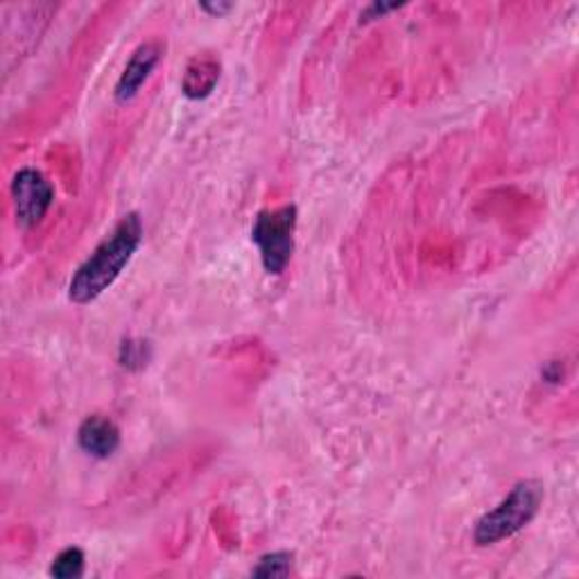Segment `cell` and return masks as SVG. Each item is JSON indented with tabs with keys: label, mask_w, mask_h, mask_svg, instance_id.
Segmentation results:
<instances>
[{
	"label": "cell",
	"mask_w": 579,
	"mask_h": 579,
	"mask_svg": "<svg viewBox=\"0 0 579 579\" xmlns=\"http://www.w3.org/2000/svg\"><path fill=\"white\" fill-rule=\"evenodd\" d=\"M143 241V220L139 213L123 216L116 227L102 238V243L91 256L78 267L71 283H68V299L78 305H86L105 294L123 275Z\"/></svg>",
	"instance_id": "obj_1"
},
{
	"label": "cell",
	"mask_w": 579,
	"mask_h": 579,
	"mask_svg": "<svg viewBox=\"0 0 579 579\" xmlns=\"http://www.w3.org/2000/svg\"><path fill=\"white\" fill-rule=\"evenodd\" d=\"M543 502V485L536 480L519 483L509 496L487 512L473 530V541L478 546H494V543L514 536L539 514Z\"/></svg>",
	"instance_id": "obj_2"
},
{
	"label": "cell",
	"mask_w": 579,
	"mask_h": 579,
	"mask_svg": "<svg viewBox=\"0 0 579 579\" xmlns=\"http://www.w3.org/2000/svg\"><path fill=\"white\" fill-rule=\"evenodd\" d=\"M297 207L286 204L279 209L260 211L252 227V243L258 247L267 275H283L294 254Z\"/></svg>",
	"instance_id": "obj_3"
},
{
	"label": "cell",
	"mask_w": 579,
	"mask_h": 579,
	"mask_svg": "<svg viewBox=\"0 0 579 579\" xmlns=\"http://www.w3.org/2000/svg\"><path fill=\"white\" fill-rule=\"evenodd\" d=\"M55 188L44 177V173L34 167H23L12 180V201L14 216L23 229L37 227L53 207Z\"/></svg>",
	"instance_id": "obj_4"
},
{
	"label": "cell",
	"mask_w": 579,
	"mask_h": 579,
	"mask_svg": "<svg viewBox=\"0 0 579 579\" xmlns=\"http://www.w3.org/2000/svg\"><path fill=\"white\" fill-rule=\"evenodd\" d=\"M161 53H163V48L159 42H148V44L134 50V55L129 57V61L125 66L123 76L118 78V84L114 91L116 102H120V105H127V102H131L136 95H139L141 86L148 82V78L157 68Z\"/></svg>",
	"instance_id": "obj_5"
},
{
	"label": "cell",
	"mask_w": 579,
	"mask_h": 579,
	"mask_svg": "<svg viewBox=\"0 0 579 579\" xmlns=\"http://www.w3.org/2000/svg\"><path fill=\"white\" fill-rule=\"evenodd\" d=\"M78 444L86 455L95 460H107L120 447V430L109 417L93 415L82 421L78 430Z\"/></svg>",
	"instance_id": "obj_6"
},
{
	"label": "cell",
	"mask_w": 579,
	"mask_h": 579,
	"mask_svg": "<svg viewBox=\"0 0 579 579\" xmlns=\"http://www.w3.org/2000/svg\"><path fill=\"white\" fill-rule=\"evenodd\" d=\"M220 80V61L211 55H199L190 59L182 80V91L190 100L209 97Z\"/></svg>",
	"instance_id": "obj_7"
},
{
	"label": "cell",
	"mask_w": 579,
	"mask_h": 579,
	"mask_svg": "<svg viewBox=\"0 0 579 579\" xmlns=\"http://www.w3.org/2000/svg\"><path fill=\"white\" fill-rule=\"evenodd\" d=\"M84 572V553L80 548H66L61 551L50 566V575L59 579H73Z\"/></svg>",
	"instance_id": "obj_8"
},
{
	"label": "cell",
	"mask_w": 579,
	"mask_h": 579,
	"mask_svg": "<svg viewBox=\"0 0 579 579\" xmlns=\"http://www.w3.org/2000/svg\"><path fill=\"white\" fill-rule=\"evenodd\" d=\"M152 358V351H150V345L143 343V339H125V343L120 345V354H118V362L125 367V369H131V371H139L143 369Z\"/></svg>",
	"instance_id": "obj_9"
},
{
	"label": "cell",
	"mask_w": 579,
	"mask_h": 579,
	"mask_svg": "<svg viewBox=\"0 0 579 579\" xmlns=\"http://www.w3.org/2000/svg\"><path fill=\"white\" fill-rule=\"evenodd\" d=\"M294 566L292 553H271L260 557L258 566L252 570L256 577H288Z\"/></svg>",
	"instance_id": "obj_10"
},
{
	"label": "cell",
	"mask_w": 579,
	"mask_h": 579,
	"mask_svg": "<svg viewBox=\"0 0 579 579\" xmlns=\"http://www.w3.org/2000/svg\"><path fill=\"white\" fill-rule=\"evenodd\" d=\"M199 8H201L204 12L213 14V16H224V14H229V12L233 10L231 3H201Z\"/></svg>",
	"instance_id": "obj_11"
}]
</instances>
